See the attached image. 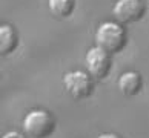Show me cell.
<instances>
[{"label": "cell", "mask_w": 149, "mask_h": 138, "mask_svg": "<svg viewBox=\"0 0 149 138\" xmlns=\"http://www.w3.org/2000/svg\"><path fill=\"white\" fill-rule=\"evenodd\" d=\"M126 31L118 23L104 21L95 32V43L108 54H117L126 46Z\"/></svg>", "instance_id": "obj_1"}, {"label": "cell", "mask_w": 149, "mask_h": 138, "mask_svg": "<svg viewBox=\"0 0 149 138\" xmlns=\"http://www.w3.org/2000/svg\"><path fill=\"white\" fill-rule=\"evenodd\" d=\"M56 129V120L49 112L42 109L31 110L23 120V130L31 138H48Z\"/></svg>", "instance_id": "obj_2"}, {"label": "cell", "mask_w": 149, "mask_h": 138, "mask_svg": "<svg viewBox=\"0 0 149 138\" xmlns=\"http://www.w3.org/2000/svg\"><path fill=\"white\" fill-rule=\"evenodd\" d=\"M63 85L69 95L77 98V100L89 97L94 89V83L91 80V77L86 72H83V71L68 72L63 77Z\"/></svg>", "instance_id": "obj_3"}, {"label": "cell", "mask_w": 149, "mask_h": 138, "mask_svg": "<svg viewBox=\"0 0 149 138\" xmlns=\"http://www.w3.org/2000/svg\"><path fill=\"white\" fill-rule=\"evenodd\" d=\"M86 66L92 77L102 80L111 71V54L98 46H94L86 54Z\"/></svg>", "instance_id": "obj_4"}, {"label": "cell", "mask_w": 149, "mask_h": 138, "mask_svg": "<svg viewBox=\"0 0 149 138\" xmlns=\"http://www.w3.org/2000/svg\"><path fill=\"white\" fill-rule=\"evenodd\" d=\"M145 14V3L141 0H117L114 15L121 23H134Z\"/></svg>", "instance_id": "obj_5"}, {"label": "cell", "mask_w": 149, "mask_h": 138, "mask_svg": "<svg viewBox=\"0 0 149 138\" xmlns=\"http://www.w3.org/2000/svg\"><path fill=\"white\" fill-rule=\"evenodd\" d=\"M118 89L125 95H137L141 89V77L135 71H128V72L121 74L118 78Z\"/></svg>", "instance_id": "obj_6"}, {"label": "cell", "mask_w": 149, "mask_h": 138, "mask_svg": "<svg viewBox=\"0 0 149 138\" xmlns=\"http://www.w3.org/2000/svg\"><path fill=\"white\" fill-rule=\"evenodd\" d=\"M19 45V35L9 25H0V55H8L15 51Z\"/></svg>", "instance_id": "obj_7"}, {"label": "cell", "mask_w": 149, "mask_h": 138, "mask_svg": "<svg viewBox=\"0 0 149 138\" xmlns=\"http://www.w3.org/2000/svg\"><path fill=\"white\" fill-rule=\"evenodd\" d=\"M48 6L56 17H69L75 9V0H48Z\"/></svg>", "instance_id": "obj_8"}, {"label": "cell", "mask_w": 149, "mask_h": 138, "mask_svg": "<svg viewBox=\"0 0 149 138\" xmlns=\"http://www.w3.org/2000/svg\"><path fill=\"white\" fill-rule=\"evenodd\" d=\"M2 138H23L19 132H15V130H13V132H8V134H5Z\"/></svg>", "instance_id": "obj_9"}, {"label": "cell", "mask_w": 149, "mask_h": 138, "mask_svg": "<svg viewBox=\"0 0 149 138\" xmlns=\"http://www.w3.org/2000/svg\"><path fill=\"white\" fill-rule=\"evenodd\" d=\"M98 138H120V137L115 135V134H103V135H100Z\"/></svg>", "instance_id": "obj_10"}]
</instances>
